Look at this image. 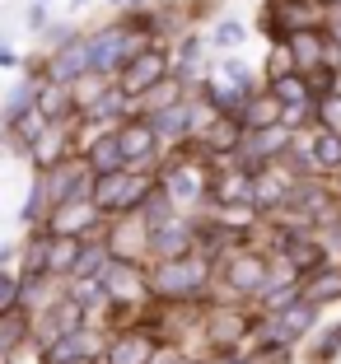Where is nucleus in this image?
I'll use <instances>...</instances> for the list:
<instances>
[{
	"label": "nucleus",
	"mask_w": 341,
	"mask_h": 364,
	"mask_svg": "<svg viewBox=\"0 0 341 364\" xmlns=\"http://www.w3.org/2000/svg\"><path fill=\"white\" fill-rule=\"evenodd\" d=\"M201 280H206V267H201V262H178V257H169L159 271H154V289H159V294H169V299L196 294V289H201Z\"/></svg>",
	"instance_id": "obj_1"
},
{
	"label": "nucleus",
	"mask_w": 341,
	"mask_h": 364,
	"mask_svg": "<svg viewBox=\"0 0 341 364\" xmlns=\"http://www.w3.org/2000/svg\"><path fill=\"white\" fill-rule=\"evenodd\" d=\"M136 52H140V38H131V33H103V38L89 43L94 70H112V65H122L127 56H136Z\"/></svg>",
	"instance_id": "obj_2"
},
{
	"label": "nucleus",
	"mask_w": 341,
	"mask_h": 364,
	"mask_svg": "<svg viewBox=\"0 0 341 364\" xmlns=\"http://www.w3.org/2000/svg\"><path fill=\"white\" fill-rule=\"evenodd\" d=\"M159 80H164L159 56H131V70H127V80H122V89H127V94H145V89H154Z\"/></svg>",
	"instance_id": "obj_3"
},
{
	"label": "nucleus",
	"mask_w": 341,
	"mask_h": 364,
	"mask_svg": "<svg viewBox=\"0 0 341 364\" xmlns=\"http://www.w3.org/2000/svg\"><path fill=\"white\" fill-rule=\"evenodd\" d=\"M85 70H94V56H89V47H65L61 56H56V65H52V80L56 85H70V80H80Z\"/></svg>",
	"instance_id": "obj_4"
},
{
	"label": "nucleus",
	"mask_w": 341,
	"mask_h": 364,
	"mask_svg": "<svg viewBox=\"0 0 341 364\" xmlns=\"http://www.w3.org/2000/svg\"><path fill=\"white\" fill-rule=\"evenodd\" d=\"M229 280H234V289H267V262L262 257L229 262Z\"/></svg>",
	"instance_id": "obj_5"
},
{
	"label": "nucleus",
	"mask_w": 341,
	"mask_h": 364,
	"mask_svg": "<svg viewBox=\"0 0 341 364\" xmlns=\"http://www.w3.org/2000/svg\"><path fill=\"white\" fill-rule=\"evenodd\" d=\"M149 247H154L159 257H182V252H187V229H178V225L149 229Z\"/></svg>",
	"instance_id": "obj_6"
},
{
	"label": "nucleus",
	"mask_w": 341,
	"mask_h": 364,
	"mask_svg": "<svg viewBox=\"0 0 341 364\" xmlns=\"http://www.w3.org/2000/svg\"><path fill=\"white\" fill-rule=\"evenodd\" d=\"M131 192V182L122 173H98V187H94V205L107 210V205H122V196Z\"/></svg>",
	"instance_id": "obj_7"
},
{
	"label": "nucleus",
	"mask_w": 341,
	"mask_h": 364,
	"mask_svg": "<svg viewBox=\"0 0 341 364\" xmlns=\"http://www.w3.org/2000/svg\"><path fill=\"white\" fill-rule=\"evenodd\" d=\"M149 360V336H122L112 346V364H145Z\"/></svg>",
	"instance_id": "obj_8"
},
{
	"label": "nucleus",
	"mask_w": 341,
	"mask_h": 364,
	"mask_svg": "<svg viewBox=\"0 0 341 364\" xmlns=\"http://www.w3.org/2000/svg\"><path fill=\"white\" fill-rule=\"evenodd\" d=\"M154 136H159V131H154V127H127V131H122V154H127V159H140V154H145L149 150V140H154Z\"/></svg>",
	"instance_id": "obj_9"
},
{
	"label": "nucleus",
	"mask_w": 341,
	"mask_h": 364,
	"mask_svg": "<svg viewBox=\"0 0 341 364\" xmlns=\"http://www.w3.org/2000/svg\"><path fill=\"white\" fill-rule=\"evenodd\" d=\"M149 127L169 136V131H182V127H192V112H187V107H164V112H154V117H149Z\"/></svg>",
	"instance_id": "obj_10"
},
{
	"label": "nucleus",
	"mask_w": 341,
	"mask_h": 364,
	"mask_svg": "<svg viewBox=\"0 0 341 364\" xmlns=\"http://www.w3.org/2000/svg\"><path fill=\"white\" fill-rule=\"evenodd\" d=\"M122 159H127V154H122V140H112V136L98 140V150H94V168H98V173H112Z\"/></svg>",
	"instance_id": "obj_11"
},
{
	"label": "nucleus",
	"mask_w": 341,
	"mask_h": 364,
	"mask_svg": "<svg viewBox=\"0 0 341 364\" xmlns=\"http://www.w3.org/2000/svg\"><path fill=\"white\" fill-rule=\"evenodd\" d=\"M295 56H299V65H318V61H327V52H322V43L313 38V33H295Z\"/></svg>",
	"instance_id": "obj_12"
},
{
	"label": "nucleus",
	"mask_w": 341,
	"mask_h": 364,
	"mask_svg": "<svg viewBox=\"0 0 341 364\" xmlns=\"http://www.w3.org/2000/svg\"><path fill=\"white\" fill-rule=\"evenodd\" d=\"M75 192H80V168H56L52 201H75Z\"/></svg>",
	"instance_id": "obj_13"
},
{
	"label": "nucleus",
	"mask_w": 341,
	"mask_h": 364,
	"mask_svg": "<svg viewBox=\"0 0 341 364\" xmlns=\"http://www.w3.org/2000/svg\"><path fill=\"white\" fill-rule=\"evenodd\" d=\"M61 210H65V215H56V229H61V234H70V229H85L89 215H94V210H85V205H75V201H61Z\"/></svg>",
	"instance_id": "obj_14"
},
{
	"label": "nucleus",
	"mask_w": 341,
	"mask_h": 364,
	"mask_svg": "<svg viewBox=\"0 0 341 364\" xmlns=\"http://www.w3.org/2000/svg\"><path fill=\"white\" fill-rule=\"evenodd\" d=\"M107 289H112V294H131V289H136V271H131L127 262L107 267Z\"/></svg>",
	"instance_id": "obj_15"
},
{
	"label": "nucleus",
	"mask_w": 341,
	"mask_h": 364,
	"mask_svg": "<svg viewBox=\"0 0 341 364\" xmlns=\"http://www.w3.org/2000/svg\"><path fill=\"white\" fill-rule=\"evenodd\" d=\"M276 98H280V103H299V107H304L309 85H304V80H295V75H290V80H276Z\"/></svg>",
	"instance_id": "obj_16"
},
{
	"label": "nucleus",
	"mask_w": 341,
	"mask_h": 364,
	"mask_svg": "<svg viewBox=\"0 0 341 364\" xmlns=\"http://www.w3.org/2000/svg\"><path fill=\"white\" fill-rule=\"evenodd\" d=\"M318 164H327V168H337V164H341V131L318 136Z\"/></svg>",
	"instance_id": "obj_17"
},
{
	"label": "nucleus",
	"mask_w": 341,
	"mask_h": 364,
	"mask_svg": "<svg viewBox=\"0 0 341 364\" xmlns=\"http://www.w3.org/2000/svg\"><path fill=\"white\" fill-rule=\"evenodd\" d=\"M173 94H178V85H173V80H164V85L145 89V103L154 107V112H164V107H173Z\"/></svg>",
	"instance_id": "obj_18"
},
{
	"label": "nucleus",
	"mask_w": 341,
	"mask_h": 364,
	"mask_svg": "<svg viewBox=\"0 0 341 364\" xmlns=\"http://www.w3.org/2000/svg\"><path fill=\"white\" fill-rule=\"evenodd\" d=\"M75 262H80V247H75V243H65V238H61V243H52V262H47V267H56V271L70 267L75 271Z\"/></svg>",
	"instance_id": "obj_19"
},
{
	"label": "nucleus",
	"mask_w": 341,
	"mask_h": 364,
	"mask_svg": "<svg viewBox=\"0 0 341 364\" xmlns=\"http://www.w3.org/2000/svg\"><path fill=\"white\" fill-rule=\"evenodd\" d=\"M145 225L149 229H159V225H169V196H154V201H145Z\"/></svg>",
	"instance_id": "obj_20"
},
{
	"label": "nucleus",
	"mask_w": 341,
	"mask_h": 364,
	"mask_svg": "<svg viewBox=\"0 0 341 364\" xmlns=\"http://www.w3.org/2000/svg\"><path fill=\"white\" fill-rule=\"evenodd\" d=\"M280 322H285V332H304V327L313 322V299H309V304H299V309H290Z\"/></svg>",
	"instance_id": "obj_21"
},
{
	"label": "nucleus",
	"mask_w": 341,
	"mask_h": 364,
	"mask_svg": "<svg viewBox=\"0 0 341 364\" xmlns=\"http://www.w3.org/2000/svg\"><path fill=\"white\" fill-rule=\"evenodd\" d=\"M103 247H85V252H80V262H75V276H89V271H98L103 267Z\"/></svg>",
	"instance_id": "obj_22"
},
{
	"label": "nucleus",
	"mask_w": 341,
	"mask_h": 364,
	"mask_svg": "<svg viewBox=\"0 0 341 364\" xmlns=\"http://www.w3.org/2000/svg\"><path fill=\"white\" fill-rule=\"evenodd\" d=\"M327 294H341V276H322L318 285L309 289V299H313V304H318V299H327Z\"/></svg>",
	"instance_id": "obj_23"
},
{
	"label": "nucleus",
	"mask_w": 341,
	"mask_h": 364,
	"mask_svg": "<svg viewBox=\"0 0 341 364\" xmlns=\"http://www.w3.org/2000/svg\"><path fill=\"white\" fill-rule=\"evenodd\" d=\"M238 38H243V28H234V23H220V28H215V43L220 47H234Z\"/></svg>",
	"instance_id": "obj_24"
},
{
	"label": "nucleus",
	"mask_w": 341,
	"mask_h": 364,
	"mask_svg": "<svg viewBox=\"0 0 341 364\" xmlns=\"http://www.w3.org/2000/svg\"><path fill=\"white\" fill-rule=\"evenodd\" d=\"M19 332H23V322H19V318L10 313V318H5V355L14 350V341H19Z\"/></svg>",
	"instance_id": "obj_25"
},
{
	"label": "nucleus",
	"mask_w": 341,
	"mask_h": 364,
	"mask_svg": "<svg viewBox=\"0 0 341 364\" xmlns=\"http://www.w3.org/2000/svg\"><path fill=\"white\" fill-rule=\"evenodd\" d=\"M127 94V89H122ZM122 94H103V103H98V117H107V112H117L122 107Z\"/></svg>",
	"instance_id": "obj_26"
},
{
	"label": "nucleus",
	"mask_w": 341,
	"mask_h": 364,
	"mask_svg": "<svg viewBox=\"0 0 341 364\" xmlns=\"http://www.w3.org/2000/svg\"><path fill=\"white\" fill-rule=\"evenodd\" d=\"M238 332H243V327H238V318H229V327H215V341H234Z\"/></svg>",
	"instance_id": "obj_27"
},
{
	"label": "nucleus",
	"mask_w": 341,
	"mask_h": 364,
	"mask_svg": "<svg viewBox=\"0 0 341 364\" xmlns=\"http://www.w3.org/2000/svg\"><path fill=\"white\" fill-rule=\"evenodd\" d=\"M322 112H327V122H332V127H337V131H341V98H332V103H327V107H322Z\"/></svg>",
	"instance_id": "obj_28"
},
{
	"label": "nucleus",
	"mask_w": 341,
	"mask_h": 364,
	"mask_svg": "<svg viewBox=\"0 0 341 364\" xmlns=\"http://www.w3.org/2000/svg\"><path fill=\"white\" fill-rule=\"evenodd\" d=\"M80 364H89V360H80Z\"/></svg>",
	"instance_id": "obj_29"
},
{
	"label": "nucleus",
	"mask_w": 341,
	"mask_h": 364,
	"mask_svg": "<svg viewBox=\"0 0 341 364\" xmlns=\"http://www.w3.org/2000/svg\"><path fill=\"white\" fill-rule=\"evenodd\" d=\"M117 5H122V0H117Z\"/></svg>",
	"instance_id": "obj_30"
}]
</instances>
